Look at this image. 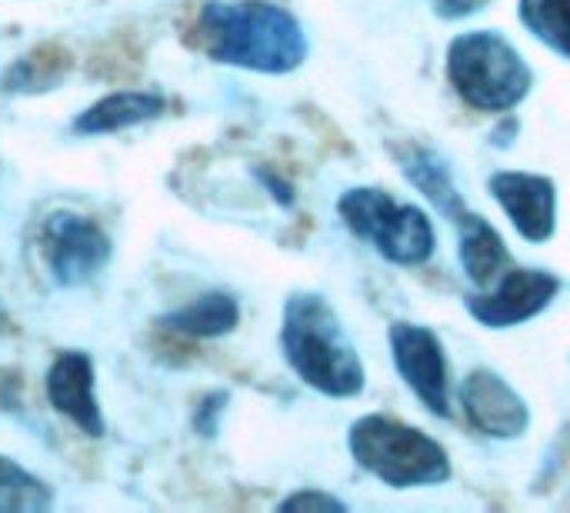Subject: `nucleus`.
<instances>
[{
  "instance_id": "nucleus-1",
  "label": "nucleus",
  "mask_w": 570,
  "mask_h": 513,
  "mask_svg": "<svg viewBox=\"0 0 570 513\" xmlns=\"http://www.w3.org/2000/svg\"><path fill=\"white\" fill-rule=\"evenodd\" d=\"M200 37L214 60L261 70L287 73L307 57V37L294 13L264 0H210L200 10Z\"/></svg>"
},
{
  "instance_id": "nucleus-2",
  "label": "nucleus",
  "mask_w": 570,
  "mask_h": 513,
  "mask_svg": "<svg viewBox=\"0 0 570 513\" xmlns=\"http://www.w3.org/2000/svg\"><path fill=\"white\" fill-rule=\"evenodd\" d=\"M281 344L287 364L304 384L327 397H354L364 387V367L337 314L317 294H294L284 307Z\"/></svg>"
},
{
  "instance_id": "nucleus-3",
  "label": "nucleus",
  "mask_w": 570,
  "mask_h": 513,
  "mask_svg": "<svg viewBox=\"0 0 570 513\" xmlns=\"http://www.w3.org/2000/svg\"><path fill=\"white\" fill-rule=\"evenodd\" d=\"M448 73L454 90L478 110L498 114L524 100L531 87V70L524 57L491 30H471L451 43Z\"/></svg>"
},
{
  "instance_id": "nucleus-4",
  "label": "nucleus",
  "mask_w": 570,
  "mask_h": 513,
  "mask_svg": "<svg viewBox=\"0 0 570 513\" xmlns=\"http://www.w3.org/2000/svg\"><path fill=\"white\" fill-rule=\"evenodd\" d=\"M351 454L377 481L391 487L441 484L451 474L448 454L428 434L387 417H364L351 427Z\"/></svg>"
},
{
  "instance_id": "nucleus-5",
  "label": "nucleus",
  "mask_w": 570,
  "mask_h": 513,
  "mask_svg": "<svg viewBox=\"0 0 570 513\" xmlns=\"http://www.w3.org/2000/svg\"><path fill=\"white\" fill-rule=\"evenodd\" d=\"M337 210L357 237L371 240L377 254H384L394 264L414 267L434 254V227L428 214L411 204H397L384 190H347Z\"/></svg>"
},
{
  "instance_id": "nucleus-6",
  "label": "nucleus",
  "mask_w": 570,
  "mask_h": 513,
  "mask_svg": "<svg viewBox=\"0 0 570 513\" xmlns=\"http://www.w3.org/2000/svg\"><path fill=\"white\" fill-rule=\"evenodd\" d=\"M43 257L57 284L77 287L107 267L110 240L94 220L57 210L43 220Z\"/></svg>"
},
{
  "instance_id": "nucleus-7",
  "label": "nucleus",
  "mask_w": 570,
  "mask_h": 513,
  "mask_svg": "<svg viewBox=\"0 0 570 513\" xmlns=\"http://www.w3.org/2000/svg\"><path fill=\"white\" fill-rule=\"evenodd\" d=\"M391 351H394V364L401 371V377L407 381V387L421 397V404L438 414L448 417V367H444V351L441 341L417 324H394L391 327Z\"/></svg>"
},
{
  "instance_id": "nucleus-8",
  "label": "nucleus",
  "mask_w": 570,
  "mask_h": 513,
  "mask_svg": "<svg viewBox=\"0 0 570 513\" xmlns=\"http://www.w3.org/2000/svg\"><path fill=\"white\" fill-rule=\"evenodd\" d=\"M558 290V277L548 270H511L491 294H474L468 307L488 327H514L538 317Z\"/></svg>"
},
{
  "instance_id": "nucleus-9",
  "label": "nucleus",
  "mask_w": 570,
  "mask_h": 513,
  "mask_svg": "<svg viewBox=\"0 0 570 513\" xmlns=\"http://www.w3.org/2000/svg\"><path fill=\"white\" fill-rule=\"evenodd\" d=\"M491 190H494L498 204L508 210V217L514 220L521 237L544 244L554 234L558 197H554V184L548 177L508 170V174L491 177Z\"/></svg>"
},
{
  "instance_id": "nucleus-10",
  "label": "nucleus",
  "mask_w": 570,
  "mask_h": 513,
  "mask_svg": "<svg viewBox=\"0 0 570 513\" xmlns=\"http://www.w3.org/2000/svg\"><path fill=\"white\" fill-rule=\"evenodd\" d=\"M461 401H464L468 421L488 437L508 441V437H521L528 431L524 401L518 397V391L504 377H498L491 371H474L464 381Z\"/></svg>"
},
{
  "instance_id": "nucleus-11",
  "label": "nucleus",
  "mask_w": 570,
  "mask_h": 513,
  "mask_svg": "<svg viewBox=\"0 0 570 513\" xmlns=\"http://www.w3.org/2000/svg\"><path fill=\"white\" fill-rule=\"evenodd\" d=\"M47 397L87 437H104V414L94 397V364L87 354H60L47 371Z\"/></svg>"
},
{
  "instance_id": "nucleus-12",
  "label": "nucleus",
  "mask_w": 570,
  "mask_h": 513,
  "mask_svg": "<svg viewBox=\"0 0 570 513\" xmlns=\"http://www.w3.org/2000/svg\"><path fill=\"white\" fill-rule=\"evenodd\" d=\"M164 110V100L157 93H144V90H120L110 93L104 100H97L94 107H87L77 120L73 130L77 134H117L124 127H137L144 120H154Z\"/></svg>"
},
{
  "instance_id": "nucleus-13",
  "label": "nucleus",
  "mask_w": 570,
  "mask_h": 513,
  "mask_svg": "<svg viewBox=\"0 0 570 513\" xmlns=\"http://www.w3.org/2000/svg\"><path fill=\"white\" fill-rule=\"evenodd\" d=\"M458 224H461V264L474 284L488 287L491 280H498V274L508 260L504 240L498 237V230L488 220H481L474 214H464Z\"/></svg>"
},
{
  "instance_id": "nucleus-14",
  "label": "nucleus",
  "mask_w": 570,
  "mask_h": 513,
  "mask_svg": "<svg viewBox=\"0 0 570 513\" xmlns=\"http://www.w3.org/2000/svg\"><path fill=\"white\" fill-rule=\"evenodd\" d=\"M237 317H240V310L227 294H207V297L167 314L164 327L180 331L187 337H220L237 327Z\"/></svg>"
},
{
  "instance_id": "nucleus-15",
  "label": "nucleus",
  "mask_w": 570,
  "mask_h": 513,
  "mask_svg": "<svg viewBox=\"0 0 570 513\" xmlns=\"http://www.w3.org/2000/svg\"><path fill=\"white\" fill-rule=\"evenodd\" d=\"M50 504L53 497L43 481L10 457H0V513H43L50 511Z\"/></svg>"
},
{
  "instance_id": "nucleus-16",
  "label": "nucleus",
  "mask_w": 570,
  "mask_h": 513,
  "mask_svg": "<svg viewBox=\"0 0 570 513\" xmlns=\"http://www.w3.org/2000/svg\"><path fill=\"white\" fill-rule=\"evenodd\" d=\"M524 27L570 60V0H521Z\"/></svg>"
},
{
  "instance_id": "nucleus-17",
  "label": "nucleus",
  "mask_w": 570,
  "mask_h": 513,
  "mask_svg": "<svg viewBox=\"0 0 570 513\" xmlns=\"http://www.w3.org/2000/svg\"><path fill=\"white\" fill-rule=\"evenodd\" d=\"M404 174H407V180H414V187H417L421 194H428V200H431L441 214L458 217V220L464 217V207H461V197H458L451 177L444 174V167H441L431 154H414V157L407 160Z\"/></svg>"
},
{
  "instance_id": "nucleus-18",
  "label": "nucleus",
  "mask_w": 570,
  "mask_h": 513,
  "mask_svg": "<svg viewBox=\"0 0 570 513\" xmlns=\"http://www.w3.org/2000/svg\"><path fill=\"white\" fill-rule=\"evenodd\" d=\"M281 511H317V513H331V511H344L341 501H334L331 494H321V491H304V494H294L281 504Z\"/></svg>"
},
{
  "instance_id": "nucleus-19",
  "label": "nucleus",
  "mask_w": 570,
  "mask_h": 513,
  "mask_svg": "<svg viewBox=\"0 0 570 513\" xmlns=\"http://www.w3.org/2000/svg\"><path fill=\"white\" fill-rule=\"evenodd\" d=\"M484 3H488V0H434V7H438L441 17H464V13L481 10Z\"/></svg>"
}]
</instances>
